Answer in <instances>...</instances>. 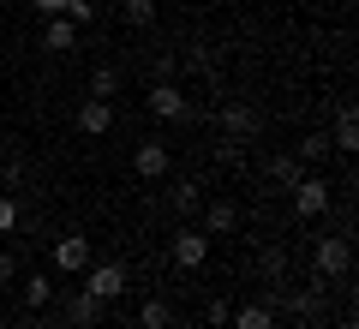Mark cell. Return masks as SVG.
<instances>
[{
  "mask_svg": "<svg viewBox=\"0 0 359 329\" xmlns=\"http://www.w3.org/2000/svg\"><path fill=\"white\" fill-rule=\"evenodd\" d=\"M120 329H138V323H120Z\"/></svg>",
  "mask_w": 359,
  "mask_h": 329,
  "instance_id": "83f0119b",
  "label": "cell"
},
{
  "mask_svg": "<svg viewBox=\"0 0 359 329\" xmlns=\"http://www.w3.org/2000/svg\"><path fill=\"white\" fill-rule=\"evenodd\" d=\"M66 18H72V25H78V30H84V25H90V18H96V6H90V0H72V6H66Z\"/></svg>",
  "mask_w": 359,
  "mask_h": 329,
  "instance_id": "cb8c5ba5",
  "label": "cell"
},
{
  "mask_svg": "<svg viewBox=\"0 0 359 329\" xmlns=\"http://www.w3.org/2000/svg\"><path fill=\"white\" fill-rule=\"evenodd\" d=\"M323 210H330V180H323V174H299V186H294V215L318 222Z\"/></svg>",
  "mask_w": 359,
  "mask_h": 329,
  "instance_id": "5b68a950",
  "label": "cell"
},
{
  "mask_svg": "<svg viewBox=\"0 0 359 329\" xmlns=\"http://www.w3.org/2000/svg\"><path fill=\"white\" fill-rule=\"evenodd\" d=\"M36 329H66V323H60V317H48V323H36Z\"/></svg>",
  "mask_w": 359,
  "mask_h": 329,
  "instance_id": "4316f807",
  "label": "cell"
},
{
  "mask_svg": "<svg viewBox=\"0 0 359 329\" xmlns=\"http://www.w3.org/2000/svg\"><path fill=\"white\" fill-rule=\"evenodd\" d=\"M90 96L114 102L120 96V66H96V72H90Z\"/></svg>",
  "mask_w": 359,
  "mask_h": 329,
  "instance_id": "d6986e66",
  "label": "cell"
},
{
  "mask_svg": "<svg viewBox=\"0 0 359 329\" xmlns=\"http://www.w3.org/2000/svg\"><path fill=\"white\" fill-rule=\"evenodd\" d=\"M168 203H174V215H198V203H204V186H198V180H180V186L168 192Z\"/></svg>",
  "mask_w": 359,
  "mask_h": 329,
  "instance_id": "2e32d148",
  "label": "cell"
},
{
  "mask_svg": "<svg viewBox=\"0 0 359 329\" xmlns=\"http://www.w3.org/2000/svg\"><path fill=\"white\" fill-rule=\"evenodd\" d=\"M0 329H6V317H0Z\"/></svg>",
  "mask_w": 359,
  "mask_h": 329,
  "instance_id": "f546056e",
  "label": "cell"
},
{
  "mask_svg": "<svg viewBox=\"0 0 359 329\" xmlns=\"http://www.w3.org/2000/svg\"><path fill=\"white\" fill-rule=\"evenodd\" d=\"M294 156H299V162H323V156H330V132H306Z\"/></svg>",
  "mask_w": 359,
  "mask_h": 329,
  "instance_id": "44dd1931",
  "label": "cell"
},
{
  "mask_svg": "<svg viewBox=\"0 0 359 329\" xmlns=\"http://www.w3.org/2000/svg\"><path fill=\"white\" fill-rule=\"evenodd\" d=\"M228 311H233V305H228V300H222V293H216V300L204 305V323H210V329H222V323H228Z\"/></svg>",
  "mask_w": 359,
  "mask_h": 329,
  "instance_id": "603a6c76",
  "label": "cell"
},
{
  "mask_svg": "<svg viewBox=\"0 0 359 329\" xmlns=\"http://www.w3.org/2000/svg\"><path fill=\"white\" fill-rule=\"evenodd\" d=\"M150 114L156 120H186V114H192V102H186V90H180L174 78H156V84H150Z\"/></svg>",
  "mask_w": 359,
  "mask_h": 329,
  "instance_id": "8992f818",
  "label": "cell"
},
{
  "mask_svg": "<svg viewBox=\"0 0 359 329\" xmlns=\"http://www.w3.org/2000/svg\"><path fill=\"white\" fill-rule=\"evenodd\" d=\"M311 269H318V281H341L347 269H353V246H347L341 234L318 240V246H311Z\"/></svg>",
  "mask_w": 359,
  "mask_h": 329,
  "instance_id": "6da1fadb",
  "label": "cell"
},
{
  "mask_svg": "<svg viewBox=\"0 0 359 329\" xmlns=\"http://www.w3.org/2000/svg\"><path fill=\"white\" fill-rule=\"evenodd\" d=\"M228 323H233V329H276V305H269V300H252V305H240V311H228Z\"/></svg>",
  "mask_w": 359,
  "mask_h": 329,
  "instance_id": "7c38bea8",
  "label": "cell"
},
{
  "mask_svg": "<svg viewBox=\"0 0 359 329\" xmlns=\"http://www.w3.org/2000/svg\"><path fill=\"white\" fill-rule=\"evenodd\" d=\"M252 132H257V114L245 102H228V108H222V138H228V150H240Z\"/></svg>",
  "mask_w": 359,
  "mask_h": 329,
  "instance_id": "30bf717a",
  "label": "cell"
},
{
  "mask_svg": "<svg viewBox=\"0 0 359 329\" xmlns=\"http://www.w3.org/2000/svg\"><path fill=\"white\" fill-rule=\"evenodd\" d=\"M198 210H204V222H198V228H204L210 240L240 228V203H233V198H210V203H198Z\"/></svg>",
  "mask_w": 359,
  "mask_h": 329,
  "instance_id": "9c48e42d",
  "label": "cell"
},
{
  "mask_svg": "<svg viewBox=\"0 0 359 329\" xmlns=\"http://www.w3.org/2000/svg\"><path fill=\"white\" fill-rule=\"evenodd\" d=\"M18 276V264H13V252H0V288H6V281Z\"/></svg>",
  "mask_w": 359,
  "mask_h": 329,
  "instance_id": "484cf974",
  "label": "cell"
},
{
  "mask_svg": "<svg viewBox=\"0 0 359 329\" xmlns=\"http://www.w3.org/2000/svg\"><path fill=\"white\" fill-rule=\"evenodd\" d=\"M13 228H18V198L0 192V234H13Z\"/></svg>",
  "mask_w": 359,
  "mask_h": 329,
  "instance_id": "7402d4cb",
  "label": "cell"
},
{
  "mask_svg": "<svg viewBox=\"0 0 359 329\" xmlns=\"http://www.w3.org/2000/svg\"><path fill=\"white\" fill-rule=\"evenodd\" d=\"M132 174H138V180H162L168 174V144L138 138V144H132Z\"/></svg>",
  "mask_w": 359,
  "mask_h": 329,
  "instance_id": "ba28073f",
  "label": "cell"
},
{
  "mask_svg": "<svg viewBox=\"0 0 359 329\" xmlns=\"http://www.w3.org/2000/svg\"><path fill=\"white\" fill-rule=\"evenodd\" d=\"M126 288H132L126 264H90V269H84V293H96L102 305H114V300H120Z\"/></svg>",
  "mask_w": 359,
  "mask_h": 329,
  "instance_id": "7a4b0ae2",
  "label": "cell"
},
{
  "mask_svg": "<svg viewBox=\"0 0 359 329\" xmlns=\"http://www.w3.org/2000/svg\"><path fill=\"white\" fill-rule=\"evenodd\" d=\"M54 269H66V276H84L90 269V240L84 234H60L54 240Z\"/></svg>",
  "mask_w": 359,
  "mask_h": 329,
  "instance_id": "52a82bcc",
  "label": "cell"
},
{
  "mask_svg": "<svg viewBox=\"0 0 359 329\" xmlns=\"http://www.w3.org/2000/svg\"><path fill=\"white\" fill-rule=\"evenodd\" d=\"M299 174H306V162H299V156H269V186H276V192H294Z\"/></svg>",
  "mask_w": 359,
  "mask_h": 329,
  "instance_id": "5bb4252c",
  "label": "cell"
},
{
  "mask_svg": "<svg viewBox=\"0 0 359 329\" xmlns=\"http://www.w3.org/2000/svg\"><path fill=\"white\" fill-rule=\"evenodd\" d=\"M168 252H174V269H204L210 264V234L204 228H180Z\"/></svg>",
  "mask_w": 359,
  "mask_h": 329,
  "instance_id": "277c9868",
  "label": "cell"
},
{
  "mask_svg": "<svg viewBox=\"0 0 359 329\" xmlns=\"http://www.w3.org/2000/svg\"><path fill=\"white\" fill-rule=\"evenodd\" d=\"M72 42H78V25H72V18H48V30H42V48H48V54H66V48H72Z\"/></svg>",
  "mask_w": 359,
  "mask_h": 329,
  "instance_id": "9a60e30c",
  "label": "cell"
},
{
  "mask_svg": "<svg viewBox=\"0 0 359 329\" xmlns=\"http://www.w3.org/2000/svg\"><path fill=\"white\" fill-rule=\"evenodd\" d=\"M0 36H6V25H0Z\"/></svg>",
  "mask_w": 359,
  "mask_h": 329,
  "instance_id": "f1b7e54d",
  "label": "cell"
},
{
  "mask_svg": "<svg viewBox=\"0 0 359 329\" xmlns=\"http://www.w3.org/2000/svg\"><path fill=\"white\" fill-rule=\"evenodd\" d=\"M138 329H174V305L168 300H144L138 305Z\"/></svg>",
  "mask_w": 359,
  "mask_h": 329,
  "instance_id": "ac0fdd59",
  "label": "cell"
},
{
  "mask_svg": "<svg viewBox=\"0 0 359 329\" xmlns=\"http://www.w3.org/2000/svg\"><path fill=\"white\" fill-rule=\"evenodd\" d=\"M120 18H126L132 30H150V25H156V0H126V6H120Z\"/></svg>",
  "mask_w": 359,
  "mask_h": 329,
  "instance_id": "ffe728a7",
  "label": "cell"
},
{
  "mask_svg": "<svg viewBox=\"0 0 359 329\" xmlns=\"http://www.w3.org/2000/svg\"><path fill=\"white\" fill-rule=\"evenodd\" d=\"M108 126H114V102H102V96L78 102V132H84V138H102Z\"/></svg>",
  "mask_w": 359,
  "mask_h": 329,
  "instance_id": "8fae6325",
  "label": "cell"
},
{
  "mask_svg": "<svg viewBox=\"0 0 359 329\" xmlns=\"http://www.w3.org/2000/svg\"><path fill=\"white\" fill-rule=\"evenodd\" d=\"M30 6H36V13H42V18H60V13H66V6H72V0H30Z\"/></svg>",
  "mask_w": 359,
  "mask_h": 329,
  "instance_id": "d4e9b609",
  "label": "cell"
},
{
  "mask_svg": "<svg viewBox=\"0 0 359 329\" xmlns=\"http://www.w3.org/2000/svg\"><path fill=\"white\" fill-rule=\"evenodd\" d=\"M18 293H25V311H30V317H36V311H42V305H48V300H54V281H48V276H42V269H36V276H30V281H25V288H18Z\"/></svg>",
  "mask_w": 359,
  "mask_h": 329,
  "instance_id": "e0dca14e",
  "label": "cell"
},
{
  "mask_svg": "<svg viewBox=\"0 0 359 329\" xmlns=\"http://www.w3.org/2000/svg\"><path fill=\"white\" fill-rule=\"evenodd\" d=\"M102 317H108V305L96 300V293H66L60 300V323L66 329H102Z\"/></svg>",
  "mask_w": 359,
  "mask_h": 329,
  "instance_id": "3957f363",
  "label": "cell"
},
{
  "mask_svg": "<svg viewBox=\"0 0 359 329\" xmlns=\"http://www.w3.org/2000/svg\"><path fill=\"white\" fill-rule=\"evenodd\" d=\"M330 150H341V156H353V150H359V114H353V108H341V114H335Z\"/></svg>",
  "mask_w": 359,
  "mask_h": 329,
  "instance_id": "4fadbf2b",
  "label": "cell"
}]
</instances>
